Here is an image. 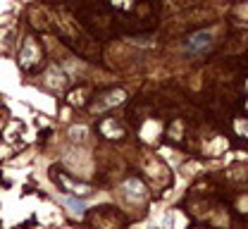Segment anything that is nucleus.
Wrapping results in <instances>:
<instances>
[{
	"mask_svg": "<svg viewBox=\"0 0 248 229\" xmlns=\"http://www.w3.org/2000/svg\"><path fill=\"white\" fill-rule=\"evenodd\" d=\"M86 222L91 229H124L126 220L115 205H98L86 215Z\"/></svg>",
	"mask_w": 248,
	"mask_h": 229,
	"instance_id": "nucleus-1",
	"label": "nucleus"
},
{
	"mask_svg": "<svg viewBox=\"0 0 248 229\" xmlns=\"http://www.w3.org/2000/svg\"><path fill=\"white\" fill-rule=\"evenodd\" d=\"M43 46H41V41L29 33L27 38H24V43H22V50H19V67L24 69V72H36L38 67L43 65Z\"/></svg>",
	"mask_w": 248,
	"mask_h": 229,
	"instance_id": "nucleus-2",
	"label": "nucleus"
},
{
	"mask_svg": "<svg viewBox=\"0 0 248 229\" xmlns=\"http://www.w3.org/2000/svg\"><path fill=\"white\" fill-rule=\"evenodd\" d=\"M53 179L58 182V186H60L64 194H69V196H74V198H86L91 194V186L89 184H84V182H79V179L60 172V167H53Z\"/></svg>",
	"mask_w": 248,
	"mask_h": 229,
	"instance_id": "nucleus-3",
	"label": "nucleus"
},
{
	"mask_svg": "<svg viewBox=\"0 0 248 229\" xmlns=\"http://www.w3.org/2000/svg\"><path fill=\"white\" fill-rule=\"evenodd\" d=\"M124 100H126V93L120 91V89H112V91H108V93L93 96V100H89V110L95 112V115H100L103 110H112V107L122 105Z\"/></svg>",
	"mask_w": 248,
	"mask_h": 229,
	"instance_id": "nucleus-4",
	"label": "nucleus"
},
{
	"mask_svg": "<svg viewBox=\"0 0 248 229\" xmlns=\"http://www.w3.org/2000/svg\"><path fill=\"white\" fill-rule=\"evenodd\" d=\"M122 191H124V198L131 200V203H143L148 198V189L143 184V179L139 177H129L122 182Z\"/></svg>",
	"mask_w": 248,
	"mask_h": 229,
	"instance_id": "nucleus-5",
	"label": "nucleus"
},
{
	"mask_svg": "<svg viewBox=\"0 0 248 229\" xmlns=\"http://www.w3.org/2000/svg\"><path fill=\"white\" fill-rule=\"evenodd\" d=\"M210 46H213V33L210 31H196L184 41V50L188 55H201V53H205Z\"/></svg>",
	"mask_w": 248,
	"mask_h": 229,
	"instance_id": "nucleus-6",
	"label": "nucleus"
},
{
	"mask_svg": "<svg viewBox=\"0 0 248 229\" xmlns=\"http://www.w3.org/2000/svg\"><path fill=\"white\" fill-rule=\"evenodd\" d=\"M98 131H100L105 138H110V141H117V138H122L124 136V127L120 124V120H115V117H105V120H100Z\"/></svg>",
	"mask_w": 248,
	"mask_h": 229,
	"instance_id": "nucleus-7",
	"label": "nucleus"
},
{
	"mask_svg": "<svg viewBox=\"0 0 248 229\" xmlns=\"http://www.w3.org/2000/svg\"><path fill=\"white\" fill-rule=\"evenodd\" d=\"M89 91H86V86H77V89H72L69 93H67V103L69 105H74V107H81V105H89V96H86Z\"/></svg>",
	"mask_w": 248,
	"mask_h": 229,
	"instance_id": "nucleus-8",
	"label": "nucleus"
},
{
	"mask_svg": "<svg viewBox=\"0 0 248 229\" xmlns=\"http://www.w3.org/2000/svg\"><path fill=\"white\" fill-rule=\"evenodd\" d=\"M234 131H236L241 138H248V117H239V120H234Z\"/></svg>",
	"mask_w": 248,
	"mask_h": 229,
	"instance_id": "nucleus-9",
	"label": "nucleus"
},
{
	"mask_svg": "<svg viewBox=\"0 0 248 229\" xmlns=\"http://www.w3.org/2000/svg\"><path fill=\"white\" fill-rule=\"evenodd\" d=\"M86 134H89L86 127H72V129H69V138H72L74 143H81V141L86 138Z\"/></svg>",
	"mask_w": 248,
	"mask_h": 229,
	"instance_id": "nucleus-10",
	"label": "nucleus"
},
{
	"mask_svg": "<svg viewBox=\"0 0 248 229\" xmlns=\"http://www.w3.org/2000/svg\"><path fill=\"white\" fill-rule=\"evenodd\" d=\"M244 89H246V91H248V76H246V81H244Z\"/></svg>",
	"mask_w": 248,
	"mask_h": 229,
	"instance_id": "nucleus-11",
	"label": "nucleus"
},
{
	"mask_svg": "<svg viewBox=\"0 0 248 229\" xmlns=\"http://www.w3.org/2000/svg\"><path fill=\"white\" fill-rule=\"evenodd\" d=\"M246 107H248V103H246Z\"/></svg>",
	"mask_w": 248,
	"mask_h": 229,
	"instance_id": "nucleus-12",
	"label": "nucleus"
}]
</instances>
